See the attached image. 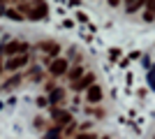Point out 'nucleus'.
Segmentation results:
<instances>
[{"mask_svg": "<svg viewBox=\"0 0 155 139\" xmlns=\"http://www.w3.org/2000/svg\"><path fill=\"white\" fill-rule=\"evenodd\" d=\"M49 72L53 74V77H63V74L70 72V60L67 58H53L51 63H49Z\"/></svg>", "mask_w": 155, "mask_h": 139, "instance_id": "1", "label": "nucleus"}, {"mask_svg": "<svg viewBox=\"0 0 155 139\" xmlns=\"http://www.w3.org/2000/svg\"><path fill=\"white\" fill-rule=\"evenodd\" d=\"M51 116H53V123H56L58 127H65V125H70V123H74L72 114H70V111H65V109H53Z\"/></svg>", "mask_w": 155, "mask_h": 139, "instance_id": "2", "label": "nucleus"}, {"mask_svg": "<svg viewBox=\"0 0 155 139\" xmlns=\"http://www.w3.org/2000/svg\"><path fill=\"white\" fill-rule=\"evenodd\" d=\"M26 51H28V44L21 42V40H14V42H9V44H5L7 56H21V53H26Z\"/></svg>", "mask_w": 155, "mask_h": 139, "instance_id": "3", "label": "nucleus"}, {"mask_svg": "<svg viewBox=\"0 0 155 139\" xmlns=\"http://www.w3.org/2000/svg\"><path fill=\"white\" fill-rule=\"evenodd\" d=\"M93 84H95V74H93V72H86L79 81H74V84H72V88H74V91H88Z\"/></svg>", "mask_w": 155, "mask_h": 139, "instance_id": "4", "label": "nucleus"}, {"mask_svg": "<svg viewBox=\"0 0 155 139\" xmlns=\"http://www.w3.org/2000/svg\"><path fill=\"white\" fill-rule=\"evenodd\" d=\"M28 60H30V58H28V53H21V56H12V58L5 63V67H7V70H21L23 65H28Z\"/></svg>", "mask_w": 155, "mask_h": 139, "instance_id": "5", "label": "nucleus"}, {"mask_svg": "<svg viewBox=\"0 0 155 139\" xmlns=\"http://www.w3.org/2000/svg\"><path fill=\"white\" fill-rule=\"evenodd\" d=\"M86 100H88V104H97V102L102 100V88L97 86V84H93V86L86 91Z\"/></svg>", "mask_w": 155, "mask_h": 139, "instance_id": "6", "label": "nucleus"}, {"mask_svg": "<svg viewBox=\"0 0 155 139\" xmlns=\"http://www.w3.org/2000/svg\"><path fill=\"white\" fill-rule=\"evenodd\" d=\"M42 51H46L49 56H53V58H58V53H60V44H56V42H42Z\"/></svg>", "mask_w": 155, "mask_h": 139, "instance_id": "7", "label": "nucleus"}, {"mask_svg": "<svg viewBox=\"0 0 155 139\" xmlns=\"http://www.w3.org/2000/svg\"><path fill=\"white\" fill-rule=\"evenodd\" d=\"M63 100H65V91H63V88L56 86L51 93H49V104H60Z\"/></svg>", "mask_w": 155, "mask_h": 139, "instance_id": "8", "label": "nucleus"}, {"mask_svg": "<svg viewBox=\"0 0 155 139\" xmlns=\"http://www.w3.org/2000/svg\"><path fill=\"white\" fill-rule=\"evenodd\" d=\"M155 19V0H146V12H143V21L150 23Z\"/></svg>", "mask_w": 155, "mask_h": 139, "instance_id": "9", "label": "nucleus"}, {"mask_svg": "<svg viewBox=\"0 0 155 139\" xmlns=\"http://www.w3.org/2000/svg\"><path fill=\"white\" fill-rule=\"evenodd\" d=\"M141 5H146V0H125V12H127V14H134Z\"/></svg>", "mask_w": 155, "mask_h": 139, "instance_id": "10", "label": "nucleus"}, {"mask_svg": "<svg viewBox=\"0 0 155 139\" xmlns=\"http://www.w3.org/2000/svg\"><path fill=\"white\" fill-rule=\"evenodd\" d=\"M84 74H86V72H84V67H72L70 72H67V79H70V81H79Z\"/></svg>", "mask_w": 155, "mask_h": 139, "instance_id": "11", "label": "nucleus"}, {"mask_svg": "<svg viewBox=\"0 0 155 139\" xmlns=\"http://www.w3.org/2000/svg\"><path fill=\"white\" fill-rule=\"evenodd\" d=\"M74 139H97V134H93V132H79V134H74Z\"/></svg>", "mask_w": 155, "mask_h": 139, "instance_id": "12", "label": "nucleus"}, {"mask_svg": "<svg viewBox=\"0 0 155 139\" xmlns=\"http://www.w3.org/2000/svg\"><path fill=\"white\" fill-rule=\"evenodd\" d=\"M74 130H77V123H70V125H65V127H63V132H65V134H70V137L74 134Z\"/></svg>", "mask_w": 155, "mask_h": 139, "instance_id": "13", "label": "nucleus"}, {"mask_svg": "<svg viewBox=\"0 0 155 139\" xmlns=\"http://www.w3.org/2000/svg\"><path fill=\"white\" fill-rule=\"evenodd\" d=\"M7 16H9V19H16V21H21V19H23V14L14 12V9H9V12H7Z\"/></svg>", "mask_w": 155, "mask_h": 139, "instance_id": "14", "label": "nucleus"}, {"mask_svg": "<svg viewBox=\"0 0 155 139\" xmlns=\"http://www.w3.org/2000/svg\"><path fill=\"white\" fill-rule=\"evenodd\" d=\"M107 2H109V7H118V2H120V0H107Z\"/></svg>", "mask_w": 155, "mask_h": 139, "instance_id": "15", "label": "nucleus"}, {"mask_svg": "<svg viewBox=\"0 0 155 139\" xmlns=\"http://www.w3.org/2000/svg\"><path fill=\"white\" fill-rule=\"evenodd\" d=\"M2 67H5V65H2V63H0V74H2Z\"/></svg>", "mask_w": 155, "mask_h": 139, "instance_id": "16", "label": "nucleus"}]
</instances>
